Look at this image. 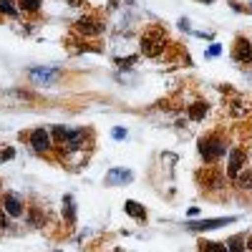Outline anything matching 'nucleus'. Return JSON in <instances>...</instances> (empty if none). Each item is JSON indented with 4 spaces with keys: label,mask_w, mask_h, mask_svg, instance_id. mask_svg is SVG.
<instances>
[{
    "label": "nucleus",
    "mask_w": 252,
    "mask_h": 252,
    "mask_svg": "<svg viewBox=\"0 0 252 252\" xmlns=\"http://www.w3.org/2000/svg\"><path fill=\"white\" fill-rule=\"evenodd\" d=\"M114 139H126V131L124 129H114Z\"/></svg>",
    "instance_id": "23"
},
{
    "label": "nucleus",
    "mask_w": 252,
    "mask_h": 252,
    "mask_svg": "<svg viewBox=\"0 0 252 252\" xmlns=\"http://www.w3.org/2000/svg\"><path fill=\"white\" fill-rule=\"evenodd\" d=\"M63 217H66L68 222L76 220V209H73V197H66L63 199Z\"/></svg>",
    "instance_id": "15"
},
{
    "label": "nucleus",
    "mask_w": 252,
    "mask_h": 252,
    "mask_svg": "<svg viewBox=\"0 0 252 252\" xmlns=\"http://www.w3.org/2000/svg\"><path fill=\"white\" fill-rule=\"evenodd\" d=\"M232 58L237 61V63H252V43L247 38H237L235 40V51H232Z\"/></svg>",
    "instance_id": "5"
},
{
    "label": "nucleus",
    "mask_w": 252,
    "mask_h": 252,
    "mask_svg": "<svg viewBox=\"0 0 252 252\" xmlns=\"http://www.w3.org/2000/svg\"><path fill=\"white\" fill-rule=\"evenodd\" d=\"M13 154H15V152H13V149H5V152H3V154H0V159H10V157H13Z\"/></svg>",
    "instance_id": "24"
},
{
    "label": "nucleus",
    "mask_w": 252,
    "mask_h": 252,
    "mask_svg": "<svg viewBox=\"0 0 252 252\" xmlns=\"http://www.w3.org/2000/svg\"><path fill=\"white\" fill-rule=\"evenodd\" d=\"M86 144V131H68V136H66V141H63V146H66L68 152H76V149H81V146Z\"/></svg>",
    "instance_id": "9"
},
{
    "label": "nucleus",
    "mask_w": 252,
    "mask_h": 252,
    "mask_svg": "<svg viewBox=\"0 0 252 252\" xmlns=\"http://www.w3.org/2000/svg\"><path fill=\"white\" fill-rule=\"evenodd\" d=\"M56 76H58V73H56V71H48V68H46V71H33V78H35V81H53Z\"/></svg>",
    "instance_id": "18"
},
{
    "label": "nucleus",
    "mask_w": 252,
    "mask_h": 252,
    "mask_svg": "<svg viewBox=\"0 0 252 252\" xmlns=\"http://www.w3.org/2000/svg\"><path fill=\"white\" fill-rule=\"evenodd\" d=\"M237 187H242V189H252V172H247L245 177H240V179H237Z\"/></svg>",
    "instance_id": "20"
},
{
    "label": "nucleus",
    "mask_w": 252,
    "mask_h": 252,
    "mask_svg": "<svg viewBox=\"0 0 252 252\" xmlns=\"http://www.w3.org/2000/svg\"><path fill=\"white\" fill-rule=\"evenodd\" d=\"M76 31L83 33V35H98L103 31V26H101V20H96L94 15H86V18H81L76 23Z\"/></svg>",
    "instance_id": "6"
},
{
    "label": "nucleus",
    "mask_w": 252,
    "mask_h": 252,
    "mask_svg": "<svg viewBox=\"0 0 252 252\" xmlns=\"http://www.w3.org/2000/svg\"><path fill=\"white\" fill-rule=\"evenodd\" d=\"M237 222L235 217H220V220H202V222H189L187 229L192 232H209V229H217V227H224V224H232Z\"/></svg>",
    "instance_id": "3"
},
{
    "label": "nucleus",
    "mask_w": 252,
    "mask_h": 252,
    "mask_svg": "<svg viewBox=\"0 0 252 252\" xmlns=\"http://www.w3.org/2000/svg\"><path fill=\"white\" fill-rule=\"evenodd\" d=\"M227 250H229V252H245V237H242V235L229 237V242H227Z\"/></svg>",
    "instance_id": "14"
},
{
    "label": "nucleus",
    "mask_w": 252,
    "mask_h": 252,
    "mask_svg": "<svg viewBox=\"0 0 252 252\" xmlns=\"http://www.w3.org/2000/svg\"><path fill=\"white\" fill-rule=\"evenodd\" d=\"M66 136H68V129H63V126H56V129H53V141L56 144H63Z\"/></svg>",
    "instance_id": "19"
},
{
    "label": "nucleus",
    "mask_w": 252,
    "mask_h": 252,
    "mask_svg": "<svg viewBox=\"0 0 252 252\" xmlns=\"http://www.w3.org/2000/svg\"><path fill=\"white\" fill-rule=\"evenodd\" d=\"M199 154H202V159L204 161H217V159H222L224 154H227V144L220 139V136H204V139H199Z\"/></svg>",
    "instance_id": "2"
},
{
    "label": "nucleus",
    "mask_w": 252,
    "mask_h": 252,
    "mask_svg": "<svg viewBox=\"0 0 252 252\" xmlns=\"http://www.w3.org/2000/svg\"><path fill=\"white\" fill-rule=\"evenodd\" d=\"M245 247H247V250L252 252V237H247V242H245Z\"/></svg>",
    "instance_id": "25"
},
{
    "label": "nucleus",
    "mask_w": 252,
    "mask_h": 252,
    "mask_svg": "<svg viewBox=\"0 0 252 252\" xmlns=\"http://www.w3.org/2000/svg\"><path fill=\"white\" fill-rule=\"evenodd\" d=\"M126 182H131V172H129V169H111V172L106 174V184H109V187L126 184Z\"/></svg>",
    "instance_id": "10"
},
{
    "label": "nucleus",
    "mask_w": 252,
    "mask_h": 252,
    "mask_svg": "<svg viewBox=\"0 0 252 252\" xmlns=\"http://www.w3.org/2000/svg\"><path fill=\"white\" fill-rule=\"evenodd\" d=\"M245 164H247V152L232 149V152H229V161H227V177L237 179V174H240V169H242Z\"/></svg>",
    "instance_id": "4"
},
{
    "label": "nucleus",
    "mask_w": 252,
    "mask_h": 252,
    "mask_svg": "<svg viewBox=\"0 0 252 252\" xmlns=\"http://www.w3.org/2000/svg\"><path fill=\"white\" fill-rule=\"evenodd\" d=\"M166 46V33L161 28H149L144 35H141V53L144 56H159Z\"/></svg>",
    "instance_id": "1"
},
{
    "label": "nucleus",
    "mask_w": 252,
    "mask_h": 252,
    "mask_svg": "<svg viewBox=\"0 0 252 252\" xmlns=\"http://www.w3.org/2000/svg\"><path fill=\"white\" fill-rule=\"evenodd\" d=\"M3 207H5V212L10 215V217H20L23 215V202H20V197L18 194H5L3 197Z\"/></svg>",
    "instance_id": "8"
},
{
    "label": "nucleus",
    "mask_w": 252,
    "mask_h": 252,
    "mask_svg": "<svg viewBox=\"0 0 252 252\" xmlns=\"http://www.w3.org/2000/svg\"><path fill=\"white\" fill-rule=\"evenodd\" d=\"M0 13H5V15H18V8L13 5V0H0Z\"/></svg>",
    "instance_id": "17"
},
{
    "label": "nucleus",
    "mask_w": 252,
    "mask_h": 252,
    "mask_svg": "<svg viewBox=\"0 0 252 252\" xmlns=\"http://www.w3.org/2000/svg\"><path fill=\"white\" fill-rule=\"evenodd\" d=\"M31 146H33L35 152H48L51 146H53V139H51V134L46 129H35L31 134Z\"/></svg>",
    "instance_id": "7"
},
{
    "label": "nucleus",
    "mask_w": 252,
    "mask_h": 252,
    "mask_svg": "<svg viewBox=\"0 0 252 252\" xmlns=\"http://www.w3.org/2000/svg\"><path fill=\"white\" fill-rule=\"evenodd\" d=\"M207 103L204 101H197V103H192V106H189V119L192 121H202L204 116H207Z\"/></svg>",
    "instance_id": "12"
},
{
    "label": "nucleus",
    "mask_w": 252,
    "mask_h": 252,
    "mask_svg": "<svg viewBox=\"0 0 252 252\" xmlns=\"http://www.w3.org/2000/svg\"><path fill=\"white\" fill-rule=\"evenodd\" d=\"M18 8L23 10V13H35V10L40 8V0H20Z\"/></svg>",
    "instance_id": "16"
},
{
    "label": "nucleus",
    "mask_w": 252,
    "mask_h": 252,
    "mask_svg": "<svg viewBox=\"0 0 252 252\" xmlns=\"http://www.w3.org/2000/svg\"><path fill=\"white\" fill-rule=\"evenodd\" d=\"M220 53H222V46H220V43H215L212 48H209V51H207V56H209V58H217Z\"/></svg>",
    "instance_id": "21"
},
{
    "label": "nucleus",
    "mask_w": 252,
    "mask_h": 252,
    "mask_svg": "<svg viewBox=\"0 0 252 252\" xmlns=\"http://www.w3.org/2000/svg\"><path fill=\"white\" fill-rule=\"evenodd\" d=\"M124 209H126V215H131L134 220H139V222H144L146 220V209L139 204V202H134V199H129L124 204Z\"/></svg>",
    "instance_id": "11"
},
{
    "label": "nucleus",
    "mask_w": 252,
    "mask_h": 252,
    "mask_svg": "<svg viewBox=\"0 0 252 252\" xmlns=\"http://www.w3.org/2000/svg\"><path fill=\"white\" fill-rule=\"evenodd\" d=\"M199 252H229L227 245H220V242H199Z\"/></svg>",
    "instance_id": "13"
},
{
    "label": "nucleus",
    "mask_w": 252,
    "mask_h": 252,
    "mask_svg": "<svg viewBox=\"0 0 252 252\" xmlns=\"http://www.w3.org/2000/svg\"><path fill=\"white\" fill-rule=\"evenodd\" d=\"M5 227H8V212L0 209V229H5Z\"/></svg>",
    "instance_id": "22"
}]
</instances>
